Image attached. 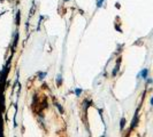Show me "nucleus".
Listing matches in <instances>:
<instances>
[{"label": "nucleus", "mask_w": 153, "mask_h": 137, "mask_svg": "<svg viewBox=\"0 0 153 137\" xmlns=\"http://www.w3.org/2000/svg\"><path fill=\"white\" fill-rule=\"evenodd\" d=\"M147 72H149L147 70H144V71H142V75L144 77V79L146 78V75H147Z\"/></svg>", "instance_id": "1"}, {"label": "nucleus", "mask_w": 153, "mask_h": 137, "mask_svg": "<svg viewBox=\"0 0 153 137\" xmlns=\"http://www.w3.org/2000/svg\"><path fill=\"white\" fill-rule=\"evenodd\" d=\"M81 93H82V90L81 89H76V95H79Z\"/></svg>", "instance_id": "2"}, {"label": "nucleus", "mask_w": 153, "mask_h": 137, "mask_svg": "<svg viewBox=\"0 0 153 137\" xmlns=\"http://www.w3.org/2000/svg\"><path fill=\"white\" fill-rule=\"evenodd\" d=\"M102 1H104V0H100V1L98 2V7H100V6H101V2H102Z\"/></svg>", "instance_id": "3"}, {"label": "nucleus", "mask_w": 153, "mask_h": 137, "mask_svg": "<svg viewBox=\"0 0 153 137\" xmlns=\"http://www.w3.org/2000/svg\"><path fill=\"white\" fill-rule=\"evenodd\" d=\"M65 1H68V0H65Z\"/></svg>", "instance_id": "4"}]
</instances>
